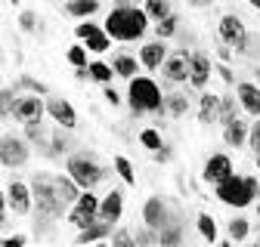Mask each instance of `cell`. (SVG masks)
<instances>
[{
    "mask_svg": "<svg viewBox=\"0 0 260 247\" xmlns=\"http://www.w3.org/2000/svg\"><path fill=\"white\" fill-rule=\"evenodd\" d=\"M106 34L118 44H134V40H143L146 31L152 28V19L146 16L143 7H112V13L106 16L103 22Z\"/></svg>",
    "mask_w": 260,
    "mask_h": 247,
    "instance_id": "6da1fadb",
    "label": "cell"
},
{
    "mask_svg": "<svg viewBox=\"0 0 260 247\" xmlns=\"http://www.w3.org/2000/svg\"><path fill=\"white\" fill-rule=\"evenodd\" d=\"M127 105H130V114L134 117H143V114H155V117H165V96H161V87L146 77V74H137L134 80H127Z\"/></svg>",
    "mask_w": 260,
    "mask_h": 247,
    "instance_id": "7a4b0ae2",
    "label": "cell"
},
{
    "mask_svg": "<svg viewBox=\"0 0 260 247\" xmlns=\"http://www.w3.org/2000/svg\"><path fill=\"white\" fill-rule=\"evenodd\" d=\"M31 192H35V210H38L41 220H65L69 216V204L59 198L53 173H35Z\"/></svg>",
    "mask_w": 260,
    "mask_h": 247,
    "instance_id": "3957f363",
    "label": "cell"
},
{
    "mask_svg": "<svg viewBox=\"0 0 260 247\" xmlns=\"http://www.w3.org/2000/svg\"><path fill=\"white\" fill-rule=\"evenodd\" d=\"M214 198L226 207H251L257 198H260V182L257 176H226L223 182L214 185Z\"/></svg>",
    "mask_w": 260,
    "mask_h": 247,
    "instance_id": "277c9868",
    "label": "cell"
},
{
    "mask_svg": "<svg viewBox=\"0 0 260 247\" xmlns=\"http://www.w3.org/2000/svg\"><path fill=\"white\" fill-rule=\"evenodd\" d=\"M65 173H69L81 189H96L106 176H109V170L93 158V154H87V151H81V154H69V161H65Z\"/></svg>",
    "mask_w": 260,
    "mask_h": 247,
    "instance_id": "5b68a950",
    "label": "cell"
},
{
    "mask_svg": "<svg viewBox=\"0 0 260 247\" xmlns=\"http://www.w3.org/2000/svg\"><path fill=\"white\" fill-rule=\"evenodd\" d=\"M100 201H103V198H96L93 189H84V195L78 198V204L69 207V216H65V220H69L78 232L87 229V226H93L96 220H100Z\"/></svg>",
    "mask_w": 260,
    "mask_h": 247,
    "instance_id": "8992f818",
    "label": "cell"
},
{
    "mask_svg": "<svg viewBox=\"0 0 260 247\" xmlns=\"http://www.w3.org/2000/svg\"><path fill=\"white\" fill-rule=\"evenodd\" d=\"M174 220H180L177 210H171V204L161 198V195H149L146 198V204H143V226L161 232L165 226H171Z\"/></svg>",
    "mask_w": 260,
    "mask_h": 247,
    "instance_id": "52a82bcc",
    "label": "cell"
},
{
    "mask_svg": "<svg viewBox=\"0 0 260 247\" xmlns=\"http://www.w3.org/2000/svg\"><path fill=\"white\" fill-rule=\"evenodd\" d=\"M217 34H220V40H223V44H230L236 53H248V28H245L242 16H236V13L220 16Z\"/></svg>",
    "mask_w": 260,
    "mask_h": 247,
    "instance_id": "ba28073f",
    "label": "cell"
},
{
    "mask_svg": "<svg viewBox=\"0 0 260 247\" xmlns=\"http://www.w3.org/2000/svg\"><path fill=\"white\" fill-rule=\"evenodd\" d=\"M28 158H31L28 139L4 133V139H0V164H4L7 170H16V167H25V164H28Z\"/></svg>",
    "mask_w": 260,
    "mask_h": 247,
    "instance_id": "9c48e42d",
    "label": "cell"
},
{
    "mask_svg": "<svg viewBox=\"0 0 260 247\" xmlns=\"http://www.w3.org/2000/svg\"><path fill=\"white\" fill-rule=\"evenodd\" d=\"M4 204L16 213V216H28L31 210H35V192H31V182H7V198Z\"/></svg>",
    "mask_w": 260,
    "mask_h": 247,
    "instance_id": "30bf717a",
    "label": "cell"
},
{
    "mask_svg": "<svg viewBox=\"0 0 260 247\" xmlns=\"http://www.w3.org/2000/svg\"><path fill=\"white\" fill-rule=\"evenodd\" d=\"M47 114V96L41 99L38 93H28V96H19L16 108H13V120L19 124H38Z\"/></svg>",
    "mask_w": 260,
    "mask_h": 247,
    "instance_id": "8fae6325",
    "label": "cell"
},
{
    "mask_svg": "<svg viewBox=\"0 0 260 247\" xmlns=\"http://www.w3.org/2000/svg\"><path fill=\"white\" fill-rule=\"evenodd\" d=\"M47 114L53 117V124H59L62 130H75L78 127V111L69 99H59V96H47Z\"/></svg>",
    "mask_w": 260,
    "mask_h": 247,
    "instance_id": "7c38bea8",
    "label": "cell"
},
{
    "mask_svg": "<svg viewBox=\"0 0 260 247\" xmlns=\"http://www.w3.org/2000/svg\"><path fill=\"white\" fill-rule=\"evenodd\" d=\"M233 173H236L233 170V158H230V154H223V151L211 154V158L205 161V167H202V179L208 185H217V182H223L226 176H233Z\"/></svg>",
    "mask_w": 260,
    "mask_h": 247,
    "instance_id": "4fadbf2b",
    "label": "cell"
},
{
    "mask_svg": "<svg viewBox=\"0 0 260 247\" xmlns=\"http://www.w3.org/2000/svg\"><path fill=\"white\" fill-rule=\"evenodd\" d=\"M189 59H192V53H186V50L168 56V62L161 65V74H165L168 84H189Z\"/></svg>",
    "mask_w": 260,
    "mask_h": 247,
    "instance_id": "5bb4252c",
    "label": "cell"
},
{
    "mask_svg": "<svg viewBox=\"0 0 260 247\" xmlns=\"http://www.w3.org/2000/svg\"><path fill=\"white\" fill-rule=\"evenodd\" d=\"M211 74H214V68H211L208 53L195 50V53H192V59H189V87L205 90V87H208V80H211Z\"/></svg>",
    "mask_w": 260,
    "mask_h": 247,
    "instance_id": "9a60e30c",
    "label": "cell"
},
{
    "mask_svg": "<svg viewBox=\"0 0 260 247\" xmlns=\"http://www.w3.org/2000/svg\"><path fill=\"white\" fill-rule=\"evenodd\" d=\"M236 99H239V105H242L245 114L260 117V84L239 80V84H236Z\"/></svg>",
    "mask_w": 260,
    "mask_h": 247,
    "instance_id": "2e32d148",
    "label": "cell"
},
{
    "mask_svg": "<svg viewBox=\"0 0 260 247\" xmlns=\"http://www.w3.org/2000/svg\"><path fill=\"white\" fill-rule=\"evenodd\" d=\"M140 62H143V68L158 71V68L168 62V44L158 40V37L149 40V44H143V47H140Z\"/></svg>",
    "mask_w": 260,
    "mask_h": 247,
    "instance_id": "e0dca14e",
    "label": "cell"
},
{
    "mask_svg": "<svg viewBox=\"0 0 260 247\" xmlns=\"http://www.w3.org/2000/svg\"><path fill=\"white\" fill-rule=\"evenodd\" d=\"M248 133H251V124L242 117H233L230 124H223V142L230 148H242L248 145Z\"/></svg>",
    "mask_w": 260,
    "mask_h": 247,
    "instance_id": "ac0fdd59",
    "label": "cell"
},
{
    "mask_svg": "<svg viewBox=\"0 0 260 247\" xmlns=\"http://www.w3.org/2000/svg\"><path fill=\"white\" fill-rule=\"evenodd\" d=\"M112 229H115V223L96 220L93 226H87V229H81V232L75 235V244H78V247H81V244H100V241H106L109 235H115Z\"/></svg>",
    "mask_w": 260,
    "mask_h": 247,
    "instance_id": "d6986e66",
    "label": "cell"
},
{
    "mask_svg": "<svg viewBox=\"0 0 260 247\" xmlns=\"http://www.w3.org/2000/svg\"><path fill=\"white\" fill-rule=\"evenodd\" d=\"M112 68H115V74L121 80H134L140 74V68H143V62L137 56H130V53H115L112 56Z\"/></svg>",
    "mask_w": 260,
    "mask_h": 247,
    "instance_id": "ffe728a7",
    "label": "cell"
},
{
    "mask_svg": "<svg viewBox=\"0 0 260 247\" xmlns=\"http://www.w3.org/2000/svg\"><path fill=\"white\" fill-rule=\"evenodd\" d=\"M121 213H124V195L118 189H112L103 201H100V220L106 223H118L121 220Z\"/></svg>",
    "mask_w": 260,
    "mask_h": 247,
    "instance_id": "44dd1931",
    "label": "cell"
},
{
    "mask_svg": "<svg viewBox=\"0 0 260 247\" xmlns=\"http://www.w3.org/2000/svg\"><path fill=\"white\" fill-rule=\"evenodd\" d=\"M56 189H59V198L69 204V207H75L78 198L84 195V189H81V185H78L69 173H56Z\"/></svg>",
    "mask_w": 260,
    "mask_h": 247,
    "instance_id": "7402d4cb",
    "label": "cell"
},
{
    "mask_svg": "<svg viewBox=\"0 0 260 247\" xmlns=\"http://www.w3.org/2000/svg\"><path fill=\"white\" fill-rule=\"evenodd\" d=\"M220 117V96L217 93H202L199 96V124H214Z\"/></svg>",
    "mask_w": 260,
    "mask_h": 247,
    "instance_id": "603a6c76",
    "label": "cell"
},
{
    "mask_svg": "<svg viewBox=\"0 0 260 247\" xmlns=\"http://www.w3.org/2000/svg\"><path fill=\"white\" fill-rule=\"evenodd\" d=\"M100 7H103V0H69V4H65V13H69L72 19L87 22V19H93L96 13H100Z\"/></svg>",
    "mask_w": 260,
    "mask_h": 247,
    "instance_id": "cb8c5ba5",
    "label": "cell"
},
{
    "mask_svg": "<svg viewBox=\"0 0 260 247\" xmlns=\"http://www.w3.org/2000/svg\"><path fill=\"white\" fill-rule=\"evenodd\" d=\"M158 244H165V247H180L183 244V223L174 220L171 226H165L158 232Z\"/></svg>",
    "mask_w": 260,
    "mask_h": 247,
    "instance_id": "d4e9b609",
    "label": "cell"
},
{
    "mask_svg": "<svg viewBox=\"0 0 260 247\" xmlns=\"http://www.w3.org/2000/svg\"><path fill=\"white\" fill-rule=\"evenodd\" d=\"M90 80H96V84H103V87H109L112 84V77H118L115 74V68L109 65V62H100V59H96V62H90Z\"/></svg>",
    "mask_w": 260,
    "mask_h": 247,
    "instance_id": "484cf974",
    "label": "cell"
},
{
    "mask_svg": "<svg viewBox=\"0 0 260 247\" xmlns=\"http://www.w3.org/2000/svg\"><path fill=\"white\" fill-rule=\"evenodd\" d=\"M165 111H168V117H183V114H189V99L183 93H171V96H165Z\"/></svg>",
    "mask_w": 260,
    "mask_h": 247,
    "instance_id": "4316f807",
    "label": "cell"
},
{
    "mask_svg": "<svg viewBox=\"0 0 260 247\" xmlns=\"http://www.w3.org/2000/svg\"><path fill=\"white\" fill-rule=\"evenodd\" d=\"M177 28H180V16H177V13H171L168 19H161V22L152 25V31H155V37H158V40L174 37V34H177Z\"/></svg>",
    "mask_w": 260,
    "mask_h": 247,
    "instance_id": "83f0119b",
    "label": "cell"
},
{
    "mask_svg": "<svg viewBox=\"0 0 260 247\" xmlns=\"http://www.w3.org/2000/svg\"><path fill=\"white\" fill-rule=\"evenodd\" d=\"M112 167H115V173L121 176V182L124 185H137V173H134V164H130L124 154H115L112 158Z\"/></svg>",
    "mask_w": 260,
    "mask_h": 247,
    "instance_id": "f1b7e54d",
    "label": "cell"
},
{
    "mask_svg": "<svg viewBox=\"0 0 260 247\" xmlns=\"http://www.w3.org/2000/svg\"><path fill=\"white\" fill-rule=\"evenodd\" d=\"M143 10H146V16H149L152 22H161V19H168V16L174 13V10H171V0H146Z\"/></svg>",
    "mask_w": 260,
    "mask_h": 247,
    "instance_id": "f546056e",
    "label": "cell"
},
{
    "mask_svg": "<svg viewBox=\"0 0 260 247\" xmlns=\"http://www.w3.org/2000/svg\"><path fill=\"white\" fill-rule=\"evenodd\" d=\"M195 226H199V235H202L208 244H217V223H214V216H211V213H199Z\"/></svg>",
    "mask_w": 260,
    "mask_h": 247,
    "instance_id": "4dcf8cb0",
    "label": "cell"
},
{
    "mask_svg": "<svg viewBox=\"0 0 260 247\" xmlns=\"http://www.w3.org/2000/svg\"><path fill=\"white\" fill-rule=\"evenodd\" d=\"M16 90H28V93H38V96H50V87L44 80H38V77H31V74H19Z\"/></svg>",
    "mask_w": 260,
    "mask_h": 247,
    "instance_id": "1f68e13d",
    "label": "cell"
},
{
    "mask_svg": "<svg viewBox=\"0 0 260 247\" xmlns=\"http://www.w3.org/2000/svg\"><path fill=\"white\" fill-rule=\"evenodd\" d=\"M16 102H19V90L16 87H4V93H0V114H4V120L13 117Z\"/></svg>",
    "mask_w": 260,
    "mask_h": 247,
    "instance_id": "d6a6232c",
    "label": "cell"
},
{
    "mask_svg": "<svg viewBox=\"0 0 260 247\" xmlns=\"http://www.w3.org/2000/svg\"><path fill=\"white\" fill-rule=\"evenodd\" d=\"M226 232H230V238H233V241H245V238H248V232H251V223L245 220V216H233V220L226 223Z\"/></svg>",
    "mask_w": 260,
    "mask_h": 247,
    "instance_id": "836d02e7",
    "label": "cell"
},
{
    "mask_svg": "<svg viewBox=\"0 0 260 247\" xmlns=\"http://www.w3.org/2000/svg\"><path fill=\"white\" fill-rule=\"evenodd\" d=\"M84 47H87L90 53H106V50L112 47V37L106 34V28H100L96 34H90V37L84 40Z\"/></svg>",
    "mask_w": 260,
    "mask_h": 247,
    "instance_id": "e575fe53",
    "label": "cell"
},
{
    "mask_svg": "<svg viewBox=\"0 0 260 247\" xmlns=\"http://www.w3.org/2000/svg\"><path fill=\"white\" fill-rule=\"evenodd\" d=\"M87 47L84 44H75V47H69V50H65V59H69V65L72 68H87L90 65V62H87Z\"/></svg>",
    "mask_w": 260,
    "mask_h": 247,
    "instance_id": "d590c367",
    "label": "cell"
},
{
    "mask_svg": "<svg viewBox=\"0 0 260 247\" xmlns=\"http://www.w3.org/2000/svg\"><path fill=\"white\" fill-rule=\"evenodd\" d=\"M236 108H242L236 96H220V117H217V120H220V127H223V124H230L233 117H239Z\"/></svg>",
    "mask_w": 260,
    "mask_h": 247,
    "instance_id": "8d00e7d4",
    "label": "cell"
},
{
    "mask_svg": "<svg viewBox=\"0 0 260 247\" xmlns=\"http://www.w3.org/2000/svg\"><path fill=\"white\" fill-rule=\"evenodd\" d=\"M140 142H143V148H149L152 154H155L158 148H165V139H161V133H158L155 127H146V130H140Z\"/></svg>",
    "mask_w": 260,
    "mask_h": 247,
    "instance_id": "74e56055",
    "label": "cell"
},
{
    "mask_svg": "<svg viewBox=\"0 0 260 247\" xmlns=\"http://www.w3.org/2000/svg\"><path fill=\"white\" fill-rule=\"evenodd\" d=\"M25 136H28L31 145H38V148H47V145H50L44 127H41V120H38V124H25Z\"/></svg>",
    "mask_w": 260,
    "mask_h": 247,
    "instance_id": "f35d334b",
    "label": "cell"
},
{
    "mask_svg": "<svg viewBox=\"0 0 260 247\" xmlns=\"http://www.w3.org/2000/svg\"><path fill=\"white\" fill-rule=\"evenodd\" d=\"M65 151H69V139H65L62 136V127L50 136V145H47V154H50V158H59V154H65Z\"/></svg>",
    "mask_w": 260,
    "mask_h": 247,
    "instance_id": "ab89813d",
    "label": "cell"
},
{
    "mask_svg": "<svg viewBox=\"0 0 260 247\" xmlns=\"http://www.w3.org/2000/svg\"><path fill=\"white\" fill-rule=\"evenodd\" d=\"M112 247H143V244L137 241V235H134V232H127V229H115V235H112Z\"/></svg>",
    "mask_w": 260,
    "mask_h": 247,
    "instance_id": "60d3db41",
    "label": "cell"
},
{
    "mask_svg": "<svg viewBox=\"0 0 260 247\" xmlns=\"http://www.w3.org/2000/svg\"><path fill=\"white\" fill-rule=\"evenodd\" d=\"M134 235H137V241H140L143 247H155V244H158V232H155V229H149V226L137 229Z\"/></svg>",
    "mask_w": 260,
    "mask_h": 247,
    "instance_id": "b9f144b4",
    "label": "cell"
},
{
    "mask_svg": "<svg viewBox=\"0 0 260 247\" xmlns=\"http://www.w3.org/2000/svg\"><path fill=\"white\" fill-rule=\"evenodd\" d=\"M100 28H103V25H96L93 19H87V22H81V25L75 28V34H78V40L84 44V40H87L90 34H96V31H100Z\"/></svg>",
    "mask_w": 260,
    "mask_h": 247,
    "instance_id": "7bdbcfd3",
    "label": "cell"
},
{
    "mask_svg": "<svg viewBox=\"0 0 260 247\" xmlns=\"http://www.w3.org/2000/svg\"><path fill=\"white\" fill-rule=\"evenodd\" d=\"M19 28L25 31V34H31V31L38 28V13H31V10H25V13L19 16Z\"/></svg>",
    "mask_w": 260,
    "mask_h": 247,
    "instance_id": "ee69618b",
    "label": "cell"
},
{
    "mask_svg": "<svg viewBox=\"0 0 260 247\" xmlns=\"http://www.w3.org/2000/svg\"><path fill=\"white\" fill-rule=\"evenodd\" d=\"M248 148L257 154L260 151V117H254V124H251V133H248Z\"/></svg>",
    "mask_w": 260,
    "mask_h": 247,
    "instance_id": "f6af8a7d",
    "label": "cell"
},
{
    "mask_svg": "<svg viewBox=\"0 0 260 247\" xmlns=\"http://www.w3.org/2000/svg\"><path fill=\"white\" fill-rule=\"evenodd\" d=\"M103 99H106L112 108H115V105H121V96H118V90H115L112 84H109V87H103Z\"/></svg>",
    "mask_w": 260,
    "mask_h": 247,
    "instance_id": "bcb514c9",
    "label": "cell"
},
{
    "mask_svg": "<svg viewBox=\"0 0 260 247\" xmlns=\"http://www.w3.org/2000/svg\"><path fill=\"white\" fill-rule=\"evenodd\" d=\"M217 74L223 77V84H230V87H236V74L230 71V65H226V62H220V65H217Z\"/></svg>",
    "mask_w": 260,
    "mask_h": 247,
    "instance_id": "7dc6e473",
    "label": "cell"
},
{
    "mask_svg": "<svg viewBox=\"0 0 260 247\" xmlns=\"http://www.w3.org/2000/svg\"><path fill=\"white\" fill-rule=\"evenodd\" d=\"M4 247H28L25 235H4Z\"/></svg>",
    "mask_w": 260,
    "mask_h": 247,
    "instance_id": "c3c4849f",
    "label": "cell"
},
{
    "mask_svg": "<svg viewBox=\"0 0 260 247\" xmlns=\"http://www.w3.org/2000/svg\"><path fill=\"white\" fill-rule=\"evenodd\" d=\"M152 158H155L158 164H168V161L174 158V148H171V145H165V148H158V151L152 154Z\"/></svg>",
    "mask_w": 260,
    "mask_h": 247,
    "instance_id": "681fc988",
    "label": "cell"
},
{
    "mask_svg": "<svg viewBox=\"0 0 260 247\" xmlns=\"http://www.w3.org/2000/svg\"><path fill=\"white\" fill-rule=\"evenodd\" d=\"M217 59H220V62H230V59H233V47L220 40V47H217Z\"/></svg>",
    "mask_w": 260,
    "mask_h": 247,
    "instance_id": "f907efd6",
    "label": "cell"
},
{
    "mask_svg": "<svg viewBox=\"0 0 260 247\" xmlns=\"http://www.w3.org/2000/svg\"><path fill=\"white\" fill-rule=\"evenodd\" d=\"M146 0H115V7H140Z\"/></svg>",
    "mask_w": 260,
    "mask_h": 247,
    "instance_id": "816d5d0a",
    "label": "cell"
},
{
    "mask_svg": "<svg viewBox=\"0 0 260 247\" xmlns=\"http://www.w3.org/2000/svg\"><path fill=\"white\" fill-rule=\"evenodd\" d=\"M75 80H90V68H75Z\"/></svg>",
    "mask_w": 260,
    "mask_h": 247,
    "instance_id": "f5cc1de1",
    "label": "cell"
},
{
    "mask_svg": "<svg viewBox=\"0 0 260 247\" xmlns=\"http://www.w3.org/2000/svg\"><path fill=\"white\" fill-rule=\"evenodd\" d=\"M211 4H214V0H189V7H195V10H205Z\"/></svg>",
    "mask_w": 260,
    "mask_h": 247,
    "instance_id": "db71d44e",
    "label": "cell"
},
{
    "mask_svg": "<svg viewBox=\"0 0 260 247\" xmlns=\"http://www.w3.org/2000/svg\"><path fill=\"white\" fill-rule=\"evenodd\" d=\"M217 247H233V238L230 241H217Z\"/></svg>",
    "mask_w": 260,
    "mask_h": 247,
    "instance_id": "11a10c76",
    "label": "cell"
},
{
    "mask_svg": "<svg viewBox=\"0 0 260 247\" xmlns=\"http://www.w3.org/2000/svg\"><path fill=\"white\" fill-rule=\"evenodd\" d=\"M248 4H251V7H254V10H260V0H248Z\"/></svg>",
    "mask_w": 260,
    "mask_h": 247,
    "instance_id": "9f6ffc18",
    "label": "cell"
},
{
    "mask_svg": "<svg viewBox=\"0 0 260 247\" xmlns=\"http://www.w3.org/2000/svg\"><path fill=\"white\" fill-rule=\"evenodd\" d=\"M254 164H257V170H260V151H257V154H254Z\"/></svg>",
    "mask_w": 260,
    "mask_h": 247,
    "instance_id": "6f0895ef",
    "label": "cell"
},
{
    "mask_svg": "<svg viewBox=\"0 0 260 247\" xmlns=\"http://www.w3.org/2000/svg\"><path fill=\"white\" fill-rule=\"evenodd\" d=\"M96 247H112V244H109V241H100V244H96Z\"/></svg>",
    "mask_w": 260,
    "mask_h": 247,
    "instance_id": "680465c9",
    "label": "cell"
},
{
    "mask_svg": "<svg viewBox=\"0 0 260 247\" xmlns=\"http://www.w3.org/2000/svg\"><path fill=\"white\" fill-rule=\"evenodd\" d=\"M254 74H257V84H260V68H257V71H254Z\"/></svg>",
    "mask_w": 260,
    "mask_h": 247,
    "instance_id": "91938a15",
    "label": "cell"
},
{
    "mask_svg": "<svg viewBox=\"0 0 260 247\" xmlns=\"http://www.w3.org/2000/svg\"><path fill=\"white\" fill-rule=\"evenodd\" d=\"M7 4H13V7H16V4H19V0H7Z\"/></svg>",
    "mask_w": 260,
    "mask_h": 247,
    "instance_id": "94428289",
    "label": "cell"
},
{
    "mask_svg": "<svg viewBox=\"0 0 260 247\" xmlns=\"http://www.w3.org/2000/svg\"><path fill=\"white\" fill-rule=\"evenodd\" d=\"M248 247H260V241H257V244H248Z\"/></svg>",
    "mask_w": 260,
    "mask_h": 247,
    "instance_id": "6125c7cd",
    "label": "cell"
},
{
    "mask_svg": "<svg viewBox=\"0 0 260 247\" xmlns=\"http://www.w3.org/2000/svg\"><path fill=\"white\" fill-rule=\"evenodd\" d=\"M257 216H260V204H257Z\"/></svg>",
    "mask_w": 260,
    "mask_h": 247,
    "instance_id": "be15d7a7",
    "label": "cell"
},
{
    "mask_svg": "<svg viewBox=\"0 0 260 247\" xmlns=\"http://www.w3.org/2000/svg\"><path fill=\"white\" fill-rule=\"evenodd\" d=\"M155 247H165V244H155Z\"/></svg>",
    "mask_w": 260,
    "mask_h": 247,
    "instance_id": "e7e4bbea",
    "label": "cell"
},
{
    "mask_svg": "<svg viewBox=\"0 0 260 247\" xmlns=\"http://www.w3.org/2000/svg\"><path fill=\"white\" fill-rule=\"evenodd\" d=\"M257 241H260V238H257Z\"/></svg>",
    "mask_w": 260,
    "mask_h": 247,
    "instance_id": "03108f58",
    "label": "cell"
}]
</instances>
